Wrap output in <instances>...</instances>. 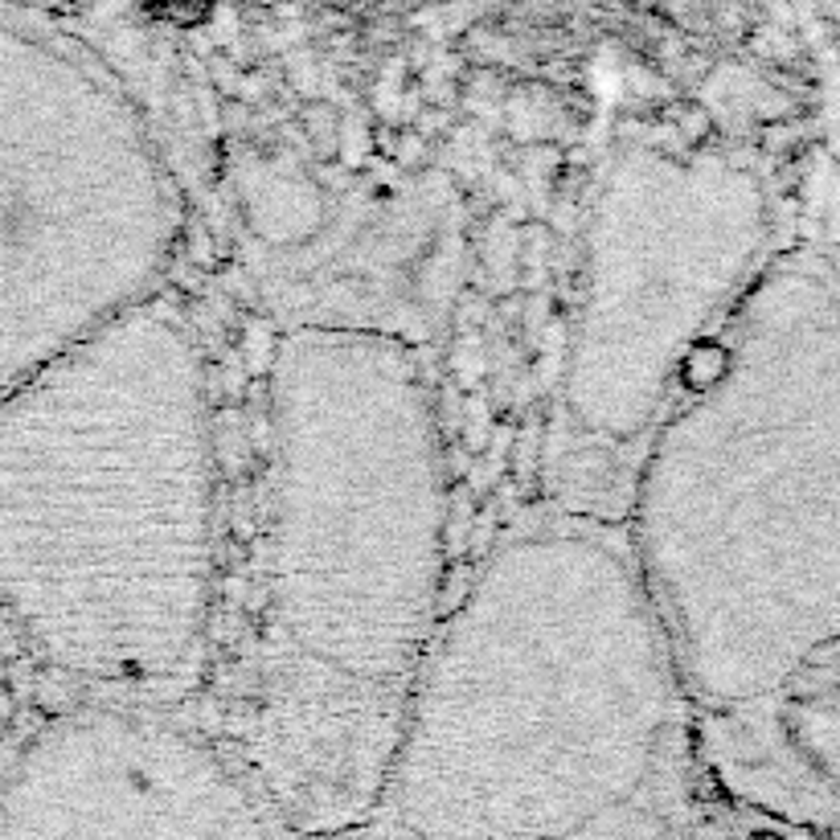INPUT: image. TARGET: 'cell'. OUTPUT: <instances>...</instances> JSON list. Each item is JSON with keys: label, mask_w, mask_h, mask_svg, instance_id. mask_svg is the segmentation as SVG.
<instances>
[{"label": "cell", "mask_w": 840, "mask_h": 840, "mask_svg": "<svg viewBox=\"0 0 840 840\" xmlns=\"http://www.w3.org/2000/svg\"><path fill=\"white\" fill-rule=\"evenodd\" d=\"M624 534L722 788L788 824L837 815L840 300L779 251L639 459Z\"/></svg>", "instance_id": "cell-1"}, {"label": "cell", "mask_w": 840, "mask_h": 840, "mask_svg": "<svg viewBox=\"0 0 840 840\" xmlns=\"http://www.w3.org/2000/svg\"><path fill=\"white\" fill-rule=\"evenodd\" d=\"M447 459L402 336L283 332L238 648L209 730L292 840L370 828L447 607Z\"/></svg>", "instance_id": "cell-2"}, {"label": "cell", "mask_w": 840, "mask_h": 840, "mask_svg": "<svg viewBox=\"0 0 840 840\" xmlns=\"http://www.w3.org/2000/svg\"><path fill=\"white\" fill-rule=\"evenodd\" d=\"M697 722L624 525L546 509L443 607L370 840H688Z\"/></svg>", "instance_id": "cell-3"}, {"label": "cell", "mask_w": 840, "mask_h": 840, "mask_svg": "<svg viewBox=\"0 0 840 840\" xmlns=\"http://www.w3.org/2000/svg\"><path fill=\"white\" fill-rule=\"evenodd\" d=\"M214 595L209 370L156 295L0 402V627L70 705L168 710Z\"/></svg>", "instance_id": "cell-4"}, {"label": "cell", "mask_w": 840, "mask_h": 840, "mask_svg": "<svg viewBox=\"0 0 840 840\" xmlns=\"http://www.w3.org/2000/svg\"><path fill=\"white\" fill-rule=\"evenodd\" d=\"M771 258L775 197L751 165L656 136L603 160L541 447L546 509L624 525L652 434Z\"/></svg>", "instance_id": "cell-5"}, {"label": "cell", "mask_w": 840, "mask_h": 840, "mask_svg": "<svg viewBox=\"0 0 840 840\" xmlns=\"http://www.w3.org/2000/svg\"><path fill=\"white\" fill-rule=\"evenodd\" d=\"M177 180L95 58L0 17V402L160 295Z\"/></svg>", "instance_id": "cell-6"}, {"label": "cell", "mask_w": 840, "mask_h": 840, "mask_svg": "<svg viewBox=\"0 0 840 840\" xmlns=\"http://www.w3.org/2000/svg\"><path fill=\"white\" fill-rule=\"evenodd\" d=\"M0 840L292 837L205 726L148 705H70L4 766Z\"/></svg>", "instance_id": "cell-7"}, {"label": "cell", "mask_w": 840, "mask_h": 840, "mask_svg": "<svg viewBox=\"0 0 840 840\" xmlns=\"http://www.w3.org/2000/svg\"><path fill=\"white\" fill-rule=\"evenodd\" d=\"M17 717H21V693H17L13 664L0 652V754L9 751V742H13Z\"/></svg>", "instance_id": "cell-8"}]
</instances>
